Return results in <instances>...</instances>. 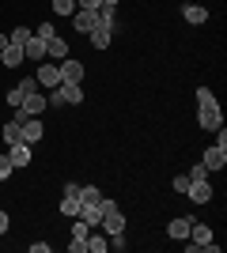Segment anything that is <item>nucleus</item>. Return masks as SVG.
<instances>
[{
    "label": "nucleus",
    "instance_id": "obj_1",
    "mask_svg": "<svg viewBox=\"0 0 227 253\" xmlns=\"http://www.w3.org/2000/svg\"><path fill=\"white\" fill-rule=\"evenodd\" d=\"M197 121H201V128H208V132H216L220 125H224V110H220L216 95H212V87H197Z\"/></svg>",
    "mask_w": 227,
    "mask_h": 253
},
{
    "label": "nucleus",
    "instance_id": "obj_2",
    "mask_svg": "<svg viewBox=\"0 0 227 253\" xmlns=\"http://www.w3.org/2000/svg\"><path fill=\"white\" fill-rule=\"evenodd\" d=\"M8 159H11V167H15V170H23V167H31L34 148L27 144V140H15V144H8Z\"/></svg>",
    "mask_w": 227,
    "mask_h": 253
},
{
    "label": "nucleus",
    "instance_id": "obj_3",
    "mask_svg": "<svg viewBox=\"0 0 227 253\" xmlns=\"http://www.w3.org/2000/svg\"><path fill=\"white\" fill-rule=\"evenodd\" d=\"M68 19H72V27H76L80 34H91V31L98 27V11H91V8H76Z\"/></svg>",
    "mask_w": 227,
    "mask_h": 253
},
{
    "label": "nucleus",
    "instance_id": "obj_4",
    "mask_svg": "<svg viewBox=\"0 0 227 253\" xmlns=\"http://www.w3.org/2000/svg\"><path fill=\"white\" fill-rule=\"evenodd\" d=\"M38 87H45V91H53V87H61V68H57V61L49 64H38Z\"/></svg>",
    "mask_w": 227,
    "mask_h": 253
},
{
    "label": "nucleus",
    "instance_id": "obj_5",
    "mask_svg": "<svg viewBox=\"0 0 227 253\" xmlns=\"http://www.w3.org/2000/svg\"><path fill=\"white\" fill-rule=\"evenodd\" d=\"M197 223V215L193 211H189V215H178V219H171L167 223V234H171L174 242H185V238H189V227H193Z\"/></svg>",
    "mask_w": 227,
    "mask_h": 253
},
{
    "label": "nucleus",
    "instance_id": "obj_6",
    "mask_svg": "<svg viewBox=\"0 0 227 253\" xmlns=\"http://www.w3.org/2000/svg\"><path fill=\"white\" fill-rule=\"evenodd\" d=\"M57 68H61V84H84V64L80 61L65 57V61H57Z\"/></svg>",
    "mask_w": 227,
    "mask_h": 253
},
{
    "label": "nucleus",
    "instance_id": "obj_7",
    "mask_svg": "<svg viewBox=\"0 0 227 253\" xmlns=\"http://www.w3.org/2000/svg\"><path fill=\"white\" fill-rule=\"evenodd\" d=\"M19 110H23L27 117H42L45 110H49V106H45V95H42V91H31V95H27V98L19 102Z\"/></svg>",
    "mask_w": 227,
    "mask_h": 253
},
{
    "label": "nucleus",
    "instance_id": "obj_8",
    "mask_svg": "<svg viewBox=\"0 0 227 253\" xmlns=\"http://www.w3.org/2000/svg\"><path fill=\"white\" fill-rule=\"evenodd\" d=\"M42 136H45V125H42V117H27V121H23V140H27V144H42Z\"/></svg>",
    "mask_w": 227,
    "mask_h": 253
},
{
    "label": "nucleus",
    "instance_id": "obj_9",
    "mask_svg": "<svg viewBox=\"0 0 227 253\" xmlns=\"http://www.w3.org/2000/svg\"><path fill=\"white\" fill-rule=\"evenodd\" d=\"M98 231H102V234H118V231H125V211H121V208L106 211V215H102V223H98Z\"/></svg>",
    "mask_w": 227,
    "mask_h": 253
},
{
    "label": "nucleus",
    "instance_id": "obj_10",
    "mask_svg": "<svg viewBox=\"0 0 227 253\" xmlns=\"http://www.w3.org/2000/svg\"><path fill=\"white\" fill-rule=\"evenodd\" d=\"M201 163H205L208 174H212V170H224V167H227V148H216V144H212V148L205 151V159H201Z\"/></svg>",
    "mask_w": 227,
    "mask_h": 253
},
{
    "label": "nucleus",
    "instance_id": "obj_11",
    "mask_svg": "<svg viewBox=\"0 0 227 253\" xmlns=\"http://www.w3.org/2000/svg\"><path fill=\"white\" fill-rule=\"evenodd\" d=\"M185 193H189V201H193V204H208V201H212V185H208V178L189 181V189H185Z\"/></svg>",
    "mask_w": 227,
    "mask_h": 253
},
{
    "label": "nucleus",
    "instance_id": "obj_12",
    "mask_svg": "<svg viewBox=\"0 0 227 253\" xmlns=\"http://www.w3.org/2000/svg\"><path fill=\"white\" fill-rule=\"evenodd\" d=\"M23 57H27V61H38V64L45 61V42L38 38V34H31V38H27V45H23Z\"/></svg>",
    "mask_w": 227,
    "mask_h": 253
},
{
    "label": "nucleus",
    "instance_id": "obj_13",
    "mask_svg": "<svg viewBox=\"0 0 227 253\" xmlns=\"http://www.w3.org/2000/svg\"><path fill=\"white\" fill-rule=\"evenodd\" d=\"M27 61V57H23V45H4V49H0V64H4V68H19V64Z\"/></svg>",
    "mask_w": 227,
    "mask_h": 253
},
{
    "label": "nucleus",
    "instance_id": "obj_14",
    "mask_svg": "<svg viewBox=\"0 0 227 253\" xmlns=\"http://www.w3.org/2000/svg\"><path fill=\"white\" fill-rule=\"evenodd\" d=\"M182 19L193 23V27H201V23H208V8L205 4H182Z\"/></svg>",
    "mask_w": 227,
    "mask_h": 253
},
{
    "label": "nucleus",
    "instance_id": "obj_15",
    "mask_svg": "<svg viewBox=\"0 0 227 253\" xmlns=\"http://www.w3.org/2000/svg\"><path fill=\"white\" fill-rule=\"evenodd\" d=\"M110 250V238L98 227H91V234H87V253H106Z\"/></svg>",
    "mask_w": 227,
    "mask_h": 253
},
{
    "label": "nucleus",
    "instance_id": "obj_16",
    "mask_svg": "<svg viewBox=\"0 0 227 253\" xmlns=\"http://www.w3.org/2000/svg\"><path fill=\"white\" fill-rule=\"evenodd\" d=\"M98 27H102V31H118L121 27V19H118V8H98Z\"/></svg>",
    "mask_w": 227,
    "mask_h": 253
},
{
    "label": "nucleus",
    "instance_id": "obj_17",
    "mask_svg": "<svg viewBox=\"0 0 227 253\" xmlns=\"http://www.w3.org/2000/svg\"><path fill=\"white\" fill-rule=\"evenodd\" d=\"M80 219H84L87 227H98V223H102V208H98V204H80Z\"/></svg>",
    "mask_w": 227,
    "mask_h": 253
},
{
    "label": "nucleus",
    "instance_id": "obj_18",
    "mask_svg": "<svg viewBox=\"0 0 227 253\" xmlns=\"http://www.w3.org/2000/svg\"><path fill=\"white\" fill-rule=\"evenodd\" d=\"M61 95H65V106H80L84 102V87L80 84H61Z\"/></svg>",
    "mask_w": 227,
    "mask_h": 253
},
{
    "label": "nucleus",
    "instance_id": "obj_19",
    "mask_svg": "<svg viewBox=\"0 0 227 253\" xmlns=\"http://www.w3.org/2000/svg\"><path fill=\"white\" fill-rule=\"evenodd\" d=\"M45 57H53V61H65V57H68V45L61 42V38H49V42H45Z\"/></svg>",
    "mask_w": 227,
    "mask_h": 253
},
{
    "label": "nucleus",
    "instance_id": "obj_20",
    "mask_svg": "<svg viewBox=\"0 0 227 253\" xmlns=\"http://www.w3.org/2000/svg\"><path fill=\"white\" fill-rule=\"evenodd\" d=\"M87 38H91V45H95V49H106V45H110V38H114V34H110V31H102V27H95V31L87 34Z\"/></svg>",
    "mask_w": 227,
    "mask_h": 253
},
{
    "label": "nucleus",
    "instance_id": "obj_21",
    "mask_svg": "<svg viewBox=\"0 0 227 253\" xmlns=\"http://www.w3.org/2000/svg\"><path fill=\"white\" fill-rule=\"evenodd\" d=\"M61 215H65V219H76V215H80V201H76V197H61Z\"/></svg>",
    "mask_w": 227,
    "mask_h": 253
},
{
    "label": "nucleus",
    "instance_id": "obj_22",
    "mask_svg": "<svg viewBox=\"0 0 227 253\" xmlns=\"http://www.w3.org/2000/svg\"><path fill=\"white\" fill-rule=\"evenodd\" d=\"M98 201H102V193L95 185H80V204H98Z\"/></svg>",
    "mask_w": 227,
    "mask_h": 253
},
{
    "label": "nucleus",
    "instance_id": "obj_23",
    "mask_svg": "<svg viewBox=\"0 0 227 253\" xmlns=\"http://www.w3.org/2000/svg\"><path fill=\"white\" fill-rule=\"evenodd\" d=\"M15 140H23V125L19 121H8L4 125V144H15Z\"/></svg>",
    "mask_w": 227,
    "mask_h": 253
},
{
    "label": "nucleus",
    "instance_id": "obj_24",
    "mask_svg": "<svg viewBox=\"0 0 227 253\" xmlns=\"http://www.w3.org/2000/svg\"><path fill=\"white\" fill-rule=\"evenodd\" d=\"M49 8H53V15H72L76 0H49Z\"/></svg>",
    "mask_w": 227,
    "mask_h": 253
},
{
    "label": "nucleus",
    "instance_id": "obj_25",
    "mask_svg": "<svg viewBox=\"0 0 227 253\" xmlns=\"http://www.w3.org/2000/svg\"><path fill=\"white\" fill-rule=\"evenodd\" d=\"M87 234H91V227L76 215V223H72V242H87Z\"/></svg>",
    "mask_w": 227,
    "mask_h": 253
},
{
    "label": "nucleus",
    "instance_id": "obj_26",
    "mask_svg": "<svg viewBox=\"0 0 227 253\" xmlns=\"http://www.w3.org/2000/svg\"><path fill=\"white\" fill-rule=\"evenodd\" d=\"M31 34H34L31 27H15V31L8 34V42H11V45H27V38H31Z\"/></svg>",
    "mask_w": 227,
    "mask_h": 253
},
{
    "label": "nucleus",
    "instance_id": "obj_27",
    "mask_svg": "<svg viewBox=\"0 0 227 253\" xmlns=\"http://www.w3.org/2000/svg\"><path fill=\"white\" fill-rule=\"evenodd\" d=\"M11 174H15V167H11V159H8V151H0V181H8Z\"/></svg>",
    "mask_w": 227,
    "mask_h": 253
},
{
    "label": "nucleus",
    "instance_id": "obj_28",
    "mask_svg": "<svg viewBox=\"0 0 227 253\" xmlns=\"http://www.w3.org/2000/svg\"><path fill=\"white\" fill-rule=\"evenodd\" d=\"M27 95H31V91H23V87H11V91H8V106H11V110H19V102H23Z\"/></svg>",
    "mask_w": 227,
    "mask_h": 253
},
{
    "label": "nucleus",
    "instance_id": "obj_29",
    "mask_svg": "<svg viewBox=\"0 0 227 253\" xmlns=\"http://www.w3.org/2000/svg\"><path fill=\"white\" fill-rule=\"evenodd\" d=\"M34 34H38L42 42H49V38H57V27H53V23H42V27H38Z\"/></svg>",
    "mask_w": 227,
    "mask_h": 253
},
{
    "label": "nucleus",
    "instance_id": "obj_30",
    "mask_svg": "<svg viewBox=\"0 0 227 253\" xmlns=\"http://www.w3.org/2000/svg\"><path fill=\"white\" fill-rule=\"evenodd\" d=\"M201 178H208V170H205V163H197V167L189 170V181H201Z\"/></svg>",
    "mask_w": 227,
    "mask_h": 253
},
{
    "label": "nucleus",
    "instance_id": "obj_31",
    "mask_svg": "<svg viewBox=\"0 0 227 253\" xmlns=\"http://www.w3.org/2000/svg\"><path fill=\"white\" fill-rule=\"evenodd\" d=\"M189 189V174H178V178H174V193H185Z\"/></svg>",
    "mask_w": 227,
    "mask_h": 253
},
{
    "label": "nucleus",
    "instance_id": "obj_32",
    "mask_svg": "<svg viewBox=\"0 0 227 253\" xmlns=\"http://www.w3.org/2000/svg\"><path fill=\"white\" fill-rule=\"evenodd\" d=\"M65 197H76V201H80V181H68V185H65Z\"/></svg>",
    "mask_w": 227,
    "mask_h": 253
},
{
    "label": "nucleus",
    "instance_id": "obj_33",
    "mask_svg": "<svg viewBox=\"0 0 227 253\" xmlns=\"http://www.w3.org/2000/svg\"><path fill=\"white\" fill-rule=\"evenodd\" d=\"M8 227H11V219H8V211H0V238L8 234Z\"/></svg>",
    "mask_w": 227,
    "mask_h": 253
},
{
    "label": "nucleus",
    "instance_id": "obj_34",
    "mask_svg": "<svg viewBox=\"0 0 227 253\" xmlns=\"http://www.w3.org/2000/svg\"><path fill=\"white\" fill-rule=\"evenodd\" d=\"M76 8H91V11H98L102 4H98V0H76Z\"/></svg>",
    "mask_w": 227,
    "mask_h": 253
},
{
    "label": "nucleus",
    "instance_id": "obj_35",
    "mask_svg": "<svg viewBox=\"0 0 227 253\" xmlns=\"http://www.w3.org/2000/svg\"><path fill=\"white\" fill-rule=\"evenodd\" d=\"M49 250H53L49 242H31V253H49Z\"/></svg>",
    "mask_w": 227,
    "mask_h": 253
},
{
    "label": "nucleus",
    "instance_id": "obj_36",
    "mask_svg": "<svg viewBox=\"0 0 227 253\" xmlns=\"http://www.w3.org/2000/svg\"><path fill=\"white\" fill-rule=\"evenodd\" d=\"M68 253H87V242H68Z\"/></svg>",
    "mask_w": 227,
    "mask_h": 253
},
{
    "label": "nucleus",
    "instance_id": "obj_37",
    "mask_svg": "<svg viewBox=\"0 0 227 253\" xmlns=\"http://www.w3.org/2000/svg\"><path fill=\"white\" fill-rule=\"evenodd\" d=\"M98 4H102V8H118L121 0H98Z\"/></svg>",
    "mask_w": 227,
    "mask_h": 253
},
{
    "label": "nucleus",
    "instance_id": "obj_38",
    "mask_svg": "<svg viewBox=\"0 0 227 253\" xmlns=\"http://www.w3.org/2000/svg\"><path fill=\"white\" fill-rule=\"evenodd\" d=\"M182 4H193V0H182Z\"/></svg>",
    "mask_w": 227,
    "mask_h": 253
}]
</instances>
